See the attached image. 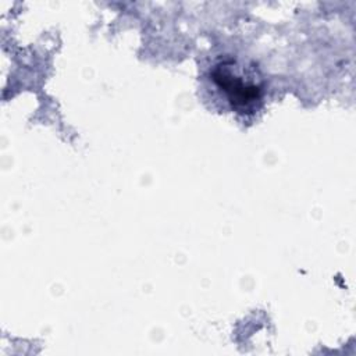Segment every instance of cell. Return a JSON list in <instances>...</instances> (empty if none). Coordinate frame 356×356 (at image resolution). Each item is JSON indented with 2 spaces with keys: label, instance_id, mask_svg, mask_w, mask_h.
<instances>
[{
  "label": "cell",
  "instance_id": "cell-1",
  "mask_svg": "<svg viewBox=\"0 0 356 356\" xmlns=\"http://www.w3.org/2000/svg\"><path fill=\"white\" fill-rule=\"evenodd\" d=\"M211 81L238 113H252L263 97V86L253 71L245 70L234 60L218 63L211 70Z\"/></svg>",
  "mask_w": 356,
  "mask_h": 356
}]
</instances>
